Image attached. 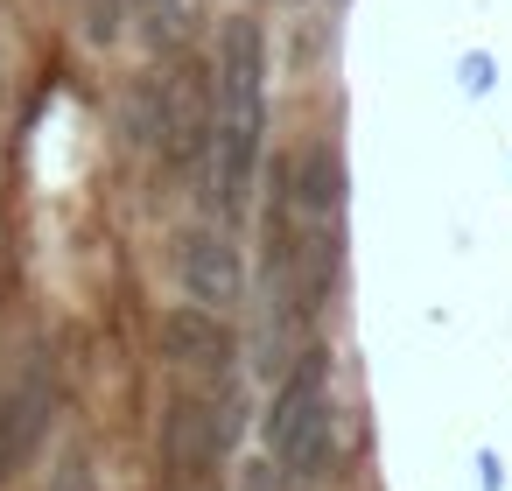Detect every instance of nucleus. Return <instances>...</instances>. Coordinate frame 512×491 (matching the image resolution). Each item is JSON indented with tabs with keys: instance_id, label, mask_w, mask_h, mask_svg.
I'll list each match as a JSON object with an SVG mask.
<instances>
[{
	"instance_id": "nucleus-1",
	"label": "nucleus",
	"mask_w": 512,
	"mask_h": 491,
	"mask_svg": "<svg viewBox=\"0 0 512 491\" xmlns=\"http://www.w3.org/2000/svg\"><path fill=\"white\" fill-rule=\"evenodd\" d=\"M337 246H344V169L330 148H309L274 169V204H267V281L281 309L295 316L323 309L337 281Z\"/></svg>"
},
{
	"instance_id": "nucleus-2",
	"label": "nucleus",
	"mask_w": 512,
	"mask_h": 491,
	"mask_svg": "<svg viewBox=\"0 0 512 491\" xmlns=\"http://www.w3.org/2000/svg\"><path fill=\"white\" fill-rule=\"evenodd\" d=\"M260 141H267V36L260 22L232 15L218 29V64H211V204L232 218L253 197L260 176Z\"/></svg>"
},
{
	"instance_id": "nucleus-3",
	"label": "nucleus",
	"mask_w": 512,
	"mask_h": 491,
	"mask_svg": "<svg viewBox=\"0 0 512 491\" xmlns=\"http://www.w3.org/2000/svg\"><path fill=\"white\" fill-rule=\"evenodd\" d=\"M267 456L281 463V477L295 484H323L337 463V407H330V365L323 351H309V365H295L267 407Z\"/></svg>"
},
{
	"instance_id": "nucleus-4",
	"label": "nucleus",
	"mask_w": 512,
	"mask_h": 491,
	"mask_svg": "<svg viewBox=\"0 0 512 491\" xmlns=\"http://www.w3.org/2000/svg\"><path fill=\"white\" fill-rule=\"evenodd\" d=\"M169 267H176L183 302H197V309H218L225 316L246 295V260H239V246H232L225 225H183L176 246H169Z\"/></svg>"
},
{
	"instance_id": "nucleus-5",
	"label": "nucleus",
	"mask_w": 512,
	"mask_h": 491,
	"mask_svg": "<svg viewBox=\"0 0 512 491\" xmlns=\"http://www.w3.org/2000/svg\"><path fill=\"white\" fill-rule=\"evenodd\" d=\"M155 337H162V358L190 379V386H218V379H239V337H232V323L218 316V309H197V302H176L162 323H155Z\"/></svg>"
},
{
	"instance_id": "nucleus-6",
	"label": "nucleus",
	"mask_w": 512,
	"mask_h": 491,
	"mask_svg": "<svg viewBox=\"0 0 512 491\" xmlns=\"http://www.w3.org/2000/svg\"><path fill=\"white\" fill-rule=\"evenodd\" d=\"M50 435V386L43 379H15L8 393H0V484H15L36 449Z\"/></svg>"
},
{
	"instance_id": "nucleus-7",
	"label": "nucleus",
	"mask_w": 512,
	"mask_h": 491,
	"mask_svg": "<svg viewBox=\"0 0 512 491\" xmlns=\"http://www.w3.org/2000/svg\"><path fill=\"white\" fill-rule=\"evenodd\" d=\"M127 22L141 29L148 50L176 57L190 43V29H197V0H127Z\"/></svg>"
},
{
	"instance_id": "nucleus-8",
	"label": "nucleus",
	"mask_w": 512,
	"mask_h": 491,
	"mask_svg": "<svg viewBox=\"0 0 512 491\" xmlns=\"http://www.w3.org/2000/svg\"><path fill=\"white\" fill-rule=\"evenodd\" d=\"M85 36L106 50V43H120V0H85Z\"/></svg>"
},
{
	"instance_id": "nucleus-9",
	"label": "nucleus",
	"mask_w": 512,
	"mask_h": 491,
	"mask_svg": "<svg viewBox=\"0 0 512 491\" xmlns=\"http://www.w3.org/2000/svg\"><path fill=\"white\" fill-rule=\"evenodd\" d=\"M50 491H99V484H92V463H85V456H71V463L50 477Z\"/></svg>"
}]
</instances>
